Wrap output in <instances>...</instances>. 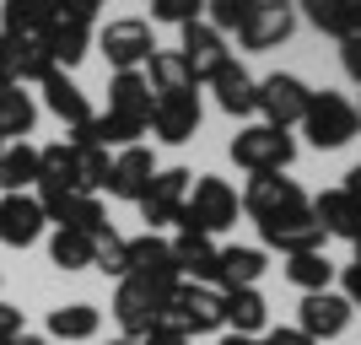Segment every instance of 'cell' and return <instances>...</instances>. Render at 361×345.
<instances>
[{"mask_svg":"<svg viewBox=\"0 0 361 345\" xmlns=\"http://www.w3.org/2000/svg\"><path fill=\"white\" fill-rule=\"evenodd\" d=\"M151 130V81L140 71H114L108 87V114L92 119V140L97 146H140V135Z\"/></svg>","mask_w":361,"mask_h":345,"instance_id":"cell-1","label":"cell"},{"mask_svg":"<svg viewBox=\"0 0 361 345\" xmlns=\"http://www.w3.org/2000/svg\"><path fill=\"white\" fill-rule=\"evenodd\" d=\"M238 189L226 178H211V173H195V183H189V200H183L178 210V226L183 232H200V238H216V232H226V226H238Z\"/></svg>","mask_w":361,"mask_h":345,"instance_id":"cell-2","label":"cell"},{"mask_svg":"<svg viewBox=\"0 0 361 345\" xmlns=\"http://www.w3.org/2000/svg\"><path fill=\"white\" fill-rule=\"evenodd\" d=\"M302 135L313 140L318 151L350 146V140L361 135L356 103H350V97H340V92H313V97H307V114H302Z\"/></svg>","mask_w":361,"mask_h":345,"instance_id":"cell-3","label":"cell"},{"mask_svg":"<svg viewBox=\"0 0 361 345\" xmlns=\"http://www.w3.org/2000/svg\"><path fill=\"white\" fill-rule=\"evenodd\" d=\"M232 162L254 178V173H286L297 162V135L275 130V124H248L232 135Z\"/></svg>","mask_w":361,"mask_h":345,"instance_id":"cell-4","label":"cell"},{"mask_svg":"<svg viewBox=\"0 0 361 345\" xmlns=\"http://www.w3.org/2000/svg\"><path fill=\"white\" fill-rule=\"evenodd\" d=\"M167 324L183 329L189 340L195 334H221L226 318H221V291L216 286H195V281H178L167 291Z\"/></svg>","mask_w":361,"mask_h":345,"instance_id":"cell-5","label":"cell"},{"mask_svg":"<svg viewBox=\"0 0 361 345\" xmlns=\"http://www.w3.org/2000/svg\"><path fill=\"white\" fill-rule=\"evenodd\" d=\"M259 238H264V248H281V254H313V248H324V222L313 216V200L307 205H291V210H275V216H264L259 222Z\"/></svg>","mask_w":361,"mask_h":345,"instance_id":"cell-6","label":"cell"},{"mask_svg":"<svg viewBox=\"0 0 361 345\" xmlns=\"http://www.w3.org/2000/svg\"><path fill=\"white\" fill-rule=\"evenodd\" d=\"M114 318H119V329L130 334V340H146V334L167 318V291L135 281V275H124L119 291H114Z\"/></svg>","mask_w":361,"mask_h":345,"instance_id":"cell-7","label":"cell"},{"mask_svg":"<svg viewBox=\"0 0 361 345\" xmlns=\"http://www.w3.org/2000/svg\"><path fill=\"white\" fill-rule=\"evenodd\" d=\"M291 32H297V0H259L238 28V44L248 54H264V49H281Z\"/></svg>","mask_w":361,"mask_h":345,"instance_id":"cell-8","label":"cell"},{"mask_svg":"<svg viewBox=\"0 0 361 345\" xmlns=\"http://www.w3.org/2000/svg\"><path fill=\"white\" fill-rule=\"evenodd\" d=\"M307 97H313V87H307L302 75H291V71H275V75L259 81V114H264V124H275V130L302 124Z\"/></svg>","mask_w":361,"mask_h":345,"instance_id":"cell-9","label":"cell"},{"mask_svg":"<svg viewBox=\"0 0 361 345\" xmlns=\"http://www.w3.org/2000/svg\"><path fill=\"white\" fill-rule=\"evenodd\" d=\"M189 183H195V173H189V167H157L151 189L135 200V205H140V222H146V232H157V226H173V222H178L183 200H189Z\"/></svg>","mask_w":361,"mask_h":345,"instance_id":"cell-10","label":"cell"},{"mask_svg":"<svg viewBox=\"0 0 361 345\" xmlns=\"http://www.w3.org/2000/svg\"><path fill=\"white\" fill-rule=\"evenodd\" d=\"M97 49L108 54L114 71H140V65L157 54V38H151V22H140V16H119V22H108V28L97 32Z\"/></svg>","mask_w":361,"mask_h":345,"instance_id":"cell-11","label":"cell"},{"mask_svg":"<svg viewBox=\"0 0 361 345\" xmlns=\"http://www.w3.org/2000/svg\"><path fill=\"white\" fill-rule=\"evenodd\" d=\"M200 130V92H157L151 97V135L167 146L195 140Z\"/></svg>","mask_w":361,"mask_h":345,"instance_id":"cell-12","label":"cell"},{"mask_svg":"<svg viewBox=\"0 0 361 345\" xmlns=\"http://www.w3.org/2000/svg\"><path fill=\"white\" fill-rule=\"evenodd\" d=\"M178 60L189 65V75H195V87L200 81H211L216 71H221L226 60H232V49H226V32H216L211 22H189V28H178Z\"/></svg>","mask_w":361,"mask_h":345,"instance_id":"cell-13","label":"cell"},{"mask_svg":"<svg viewBox=\"0 0 361 345\" xmlns=\"http://www.w3.org/2000/svg\"><path fill=\"white\" fill-rule=\"evenodd\" d=\"M130 275L146 286H157V291H173V286L183 281L178 265H173V243L157 238V232H140V238H130Z\"/></svg>","mask_w":361,"mask_h":345,"instance_id":"cell-14","label":"cell"},{"mask_svg":"<svg viewBox=\"0 0 361 345\" xmlns=\"http://www.w3.org/2000/svg\"><path fill=\"white\" fill-rule=\"evenodd\" d=\"M350 318H356V308H350L340 291H307V297H302V324L297 329L324 345V340H340V334L350 329Z\"/></svg>","mask_w":361,"mask_h":345,"instance_id":"cell-15","label":"cell"},{"mask_svg":"<svg viewBox=\"0 0 361 345\" xmlns=\"http://www.w3.org/2000/svg\"><path fill=\"white\" fill-rule=\"evenodd\" d=\"M44 205H38V195H0V243L6 248H32V243L44 238Z\"/></svg>","mask_w":361,"mask_h":345,"instance_id":"cell-16","label":"cell"},{"mask_svg":"<svg viewBox=\"0 0 361 345\" xmlns=\"http://www.w3.org/2000/svg\"><path fill=\"white\" fill-rule=\"evenodd\" d=\"M254 222H264V216H275V210H291V205H307V195L297 189V178H286V173H254L248 178V189H243L238 200Z\"/></svg>","mask_w":361,"mask_h":345,"instance_id":"cell-17","label":"cell"},{"mask_svg":"<svg viewBox=\"0 0 361 345\" xmlns=\"http://www.w3.org/2000/svg\"><path fill=\"white\" fill-rule=\"evenodd\" d=\"M151 178H157V157H151V146H124L119 157H114V167H108V195L135 205V200L151 189Z\"/></svg>","mask_w":361,"mask_h":345,"instance_id":"cell-18","label":"cell"},{"mask_svg":"<svg viewBox=\"0 0 361 345\" xmlns=\"http://www.w3.org/2000/svg\"><path fill=\"white\" fill-rule=\"evenodd\" d=\"M38 87H44V108L65 124V130H87V124L97 119V114H92V103H87V92L75 87L65 71H49Z\"/></svg>","mask_w":361,"mask_h":345,"instance_id":"cell-19","label":"cell"},{"mask_svg":"<svg viewBox=\"0 0 361 345\" xmlns=\"http://www.w3.org/2000/svg\"><path fill=\"white\" fill-rule=\"evenodd\" d=\"M65 146H71V162H75V189H81V195L108 189V167H114V157H108V146L92 140V124H87V130H71Z\"/></svg>","mask_w":361,"mask_h":345,"instance_id":"cell-20","label":"cell"},{"mask_svg":"<svg viewBox=\"0 0 361 345\" xmlns=\"http://www.w3.org/2000/svg\"><path fill=\"white\" fill-rule=\"evenodd\" d=\"M211 92H216V108H221V114H232V119L259 114V81L243 71L238 60H226L221 71L211 75Z\"/></svg>","mask_w":361,"mask_h":345,"instance_id":"cell-21","label":"cell"},{"mask_svg":"<svg viewBox=\"0 0 361 345\" xmlns=\"http://www.w3.org/2000/svg\"><path fill=\"white\" fill-rule=\"evenodd\" d=\"M54 0H6L0 6V38H49Z\"/></svg>","mask_w":361,"mask_h":345,"instance_id":"cell-22","label":"cell"},{"mask_svg":"<svg viewBox=\"0 0 361 345\" xmlns=\"http://www.w3.org/2000/svg\"><path fill=\"white\" fill-rule=\"evenodd\" d=\"M216 259H221V248L211 238H200V232H178L173 238V265L195 286H216Z\"/></svg>","mask_w":361,"mask_h":345,"instance_id":"cell-23","label":"cell"},{"mask_svg":"<svg viewBox=\"0 0 361 345\" xmlns=\"http://www.w3.org/2000/svg\"><path fill=\"white\" fill-rule=\"evenodd\" d=\"M313 216L324 222L329 238H345V243H361V205L345 195V189H324L313 200Z\"/></svg>","mask_w":361,"mask_h":345,"instance_id":"cell-24","label":"cell"},{"mask_svg":"<svg viewBox=\"0 0 361 345\" xmlns=\"http://www.w3.org/2000/svg\"><path fill=\"white\" fill-rule=\"evenodd\" d=\"M221 318H226L232 334H254L259 340L270 308H264V297H259V286H238V291H221Z\"/></svg>","mask_w":361,"mask_h":345,"instance_id":"cell-25","label":"cell"},{"mask_svg":"<svg viewBox=\"0 0 361 345\" xmlns=\"http://www.w3.org/2000/svg\"><path fill=\"white\" fill-rule=\"evenodd\" d=\"M264 248H243V243H232V248H221V259H216V286L221 291H238V286H259V275H264Z\"/></svg>","mask_w":361,"mask_h":345,"instance_id":"cell-26","label":"cell"},{"mask_svg":"<svg viewBox=\"0 0 361 345\" xmlns=\"http://www.w3.org/2000/svg\"><path fill=\"white\" fill-rule=\"evenodd\" d=\"M0 189H6V195H27V189H38V146H32V140L0 146Z\"/></svg>","mask_w":361,"mask_h":345,"instance_id":"cell-27","label":"cell"},{"mask_svg":"<svg viewBox=\"0 0 361 345\" xmlns=\"http://www.w3.org/2000/svg\"><path fill=\"white\" fill-rule=\"evenodd\" d=\"M297 16H307L318 32H329V38H356V0H297Z\"/></svg>","mask_w":361,"mask_h":345,"instance_id":"cell-28","label":"cell"},{"mask_svg":"<svg viewBox=\"0 0 361 345\" xmlns=\"http://www.w3.org/2000/svg\"><path fill=\"white\" fill-rule=\"evenodd\" d=\"M103 329V313L92 308V302H60L54 313H49V340H97Z\"/></svg>","mask_w":361,"mask_h":345,"instance_id":"cell-29","label":"cell"},{"mask_svg":"<svg viewBox=\"0 0 361 345\" xmlns=\"http://www.w3.org/2000/svg\"><path fill=\"white\" fill-rule=\"evenodd\" d=\"M38 124V103L27 87H0V146L6 140H27Z\"/></svg>","mask_w":361,"mask_h":345,"instance_id":"cell-30","label":"cell"},{"mask_svg":"<svg viewBox=\"0 0 361 345\" xmlns=\"http://www.w3.org/2000/svg\"><path fill=\"white\" fill-rule=\"evenodd\" d=\"M49 222L54 226H71V232H87V238H97L108 226V210H103V200L97 195H65L60 205L49 210Z\"/></svg>","mask_w":361,"mask_h":345,"instance_id":"cell-31","label":"cell"},{"mask_svg":"<svg viewBox=\"0 0 361 345\" xmlns=\"http://www.w3.org/2000/svg\"><path fill=\"white\" fill-rule=\"evenodd\" d=\"M49 60H54V71H75V65L87 60L92 49V28H81V22H60L54 16V28H49Z\"/></svg>","mask_w":361,"mask_h":345,"instance_id":"cell-32","label":"cell"},{"mask_svg":"<svg viewBox=\"0 0 361 345\" xmlns=\"http://www.w3.org/2000/svg\"><path fill=\"white\" fill-rule=\"evenodd\" d=\"M146 81H151V97H157V92H200L189 65L178 60V49H157L146 60Z\"/></svg>","mask_w":361,"mask_h":345,"instance_id":"cell-33","label":"cell"},{"mask_svg":"<svg viewBox=\"0 0 361 345\" xmlns=\"http://www.w3.org/2000/svg\"><path fill=\"white\" fill-rule=\"evenodd\" d=\"M6 49H11L16 87H27V81H44V75L54 71V60H49V44H44V38H6Z\"/></svg>","mask_w":361,"mask_h":345,"instance_id":"cell-34","label":"cell"},{"mask_svg":"<svg viewBox=\"0 0 361 345\" xmlns=\"http://www.w3.org/2000/svg\"><path fill=\"white\" fill-rule=\"evenodd\" d=\"M286 281L297 286L302 297H307V291H329V281H334L329 254H324V248H313V254H291L286 259Z\"/></svg>","mask_w":361,"mask_h":345,"instance_id":"cell-35","label":"cell"},{"mask_svg":"<svg viewBox=\"0 0 361 345\" xmlns=\"http://www.w3.org/2000/svg\"><path fill=\"white\" fill-rule=\"evenodd\" d=\"M92 270L124 281V275H130V238H119L114 226H103V232L92 238Z\"/></svg>","mask_w":361,"mask_h":345,"instance_id":"cell-36","label":"cell"},{"mask_svg":"<svg viewBox=\"0 0 361 345\" xmlns=\"http://www.w3.org/2000/svg\"><path fill=\"white\" fill-rule=\"evenodd\" d=\"M49 259H54L60 270H92V238L87 232H71V226H54Z\"/></svg>","mask_w":361,"mask_h":345,"instance_id":"cell-37","label":"cell"},{"mask_svg":"<svg viewBox=\"0 0 361 345\" xmlns=\"http://www.w3.org/2000/svg\"><path fill=\"white\" fill-rule=\"evenodd\" d=\"M254 6H259V0H205V16H211L216 32H238Z\"/></svg>","mask_w":361,"mask_h":345,"instance_id":"cell-38","label":"cell"},{"mask_svg":"<svg viewBox=\"0 0 361 345\" xmlns=\"http://www.w3.org/2000/svg\"><path fill=\"white\" fill-rule=\"evenodd\" d=\"M151 16L173 22V28H189V22H205V0H151Z\"/></svg>","mask_w":361,"mask_h":345,"instance_id":"cell-39","label":"cell"},{"mask_svg":"<svg viewBox=\"0 0 361 345\" xmlns=\"http://www.w3.org/2000/svg\"><path fill=\"white\" fill-rule=\"evenodd\" d=\"M97 11H103V0H54V16L60 22H81V28H92Z\"/></svg>","mask_w":361,"mask_h":345,"instance_id":"cell-40","label":"cell"},{"mask_svg":"<svg viewBox=\"0 0 361 345\" xmlns=\"http://www.w3.org/2000/svg\"><path fill=\"white\" fill-rule=\"evenodd\" d=\"M27 334V318H22V308H11V302L0 297V345H11Z\"/></svg>","mask_w":361,"mask_h":345,"instance_id":"cell-41","label":"cell"},{"mask_svg":"<svg viewBox=\"0 0 361 345\" xmlns=\"http://www.w3.org/2000/svg\"><path fill=\"white\" fill-rule=\"evenodd\" d=\"M140 345H195V340H189V334H183V329H173V324H167V318H162V324H157V329H151V334H146V340H140Z\"/></svg>","mask_w":361,"mask_h":345,"instance_id":"cell-42","label":"cell"},{"mask_svg":"<svg viewBox=\"0 0 361 345\" xmlns=\"http://www.w3.org/2000/svg\"><path fill=\"white\" fill-rule=\"evenodd\" d=\"M340 65H345V75H350V81H361V32L340 44Z\"/></svg>","mask_w":361,"mask_h":345,"instance_id":"cell-43","label":"cell"},{"mask_svg":"<svg viewBox=\"0 0 361 345\" xmlns=\"http://www.w3.org/2000/svg\"><path fill=\"white\" fill-rule=\"evenodd\" d=\"M259 345H318V340H307L302 329H270V334H264Z\"/></svg>","mask_w":361,"mask_h":345,"instance_id":"cell-44","label":"cell"},{"mask_svg":"<svg viewBox=\"0 0 361 345\" xmlns=\"http://www.w3.org/2000/svg\"><path fill=\"white\" fill-rule=\"evenodd\" d=\"M340 297L350 302V308H361V265H345V291Z\"/></svg>","mask_w":361,"mask_h":345,"instance_id":"cell-45","label":"cell"},{"mask_svg":"<svg viewBox=\"0 0 361 345\" xmlns=\"http://www.w3.org/2000/svg\"><path fill=\"white\" fill-rule=\"evenodd\" d=\"M0 87H16V71H11V49L0 38Z\"/></svg>","mask_w":361,"mask_h":345,"instance_id":"cell-46","label":"cell"},{"mask_svg":"<svg viewBox=\"0 0 361 345\" xmlns=\"http://www.w3.org/2000/svg\"><path fill=\"white\" fill-rule=\"evenodd\" d=\"M340 189H345V195H350V200H356V205H361V162H356V167H350V173H345V183H340Z\"/></svg>","mask_w":361,"mask_h":345,"instance_id":"cell-47","label":"cell"},{"mask_svg":"<svg viewBox=\"0 0 361 345\" xmlns=\"http://www.w3.org/2000/svg\"><path fill=\"white\" fill-rule=\"evenodd\" d=\"M216 345H259V340H254V334H232V329H226V334H221Z\"/></svg>","mask_w":361,"mask_h":345,"instance_id":"cell-48","label":"cell"},{"mask_svg":"<svg viewBox=\"0 0 361 345\" xmlns=\"http://www.w3.org/2000/svg\"><path fill=\"white\" fill-rule=\"evenodd\" d=\"M11 345H54V340H38V334H22V340H11Z\"/></svg>","mask_w":361,"mask_h":345,"instance_id":"cell-49","label":"cell"},{"mask_svg":"<svg viewBox=\"0 0 361 345\" xmlns=\"http://www.w3.org/2000/svg\"><path fill=\"white\" fill-rule=\"evenodd\" d=\"M103 345H140V340H130V334H119V340H103Z\"/></svg>","mask_w":361,"mask_h":345,"instance_id":"cell-50","label":"cell"},{"mask_svg":"<svg viewBox=\"0 0 361 345\" xmlns=\"http://www.w3.org/2000/svg\"><path fill=\"white\" fill-rule=\"evenodd\" d=\"M356 114H361V103H356Z\"/></svg>","mask_w":361,"mask_h":345,"instance_id":"cell-51","label":"cell"}]
</instances>
